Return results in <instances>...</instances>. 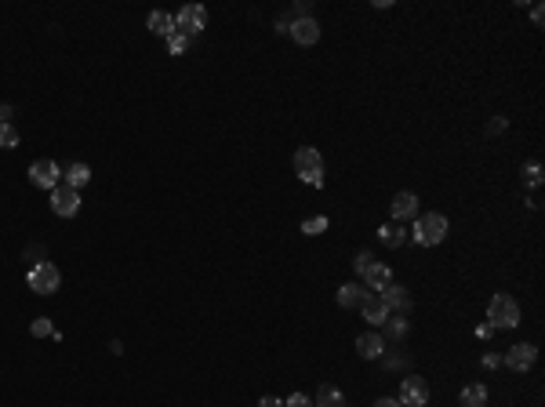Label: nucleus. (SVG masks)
<instances>
[{
  "label": "nucleus",
  "mask_w": 545,
  "mask_h": 407,
  "mask_svg": "<svg viewBox=\"0 0 545 407\" xmlns=\"http://www.w3.org/2000/svg\"><path fill=\"white\" fill-rule=\"evenodd\" d=\"M487 403V386L484 382H473V386L462 389V407H484Z\"/></svg>",
  "instance_id": "nucleus-19"
},
{
  "label": "nucleus",
  "mask_w": 545,
  "mask_h": 407,
  "mask_svg": "<svg viewBox=\"0 0 545 407\" xmlns=\"http://www.w3.org/2000/svg\"><path fill=\"white\" fill-rule=\"evenodd\" d=\"M534 360H538V349H534L531 342H520V346H513V349L505 353V367H509V371H516V374L531 371V367H534Z\"/></svg>",
  "instance_id": "nucleus-9"
},
{
  "label": "nucleus",
  "mask_w": 545,
  "mask_h": 407,
  "mask_svg": "<svg viewBox=\"0 0 545 407\" xmlns=\"http://www.w3.org/2000/svg\"><path fill=\"white\" fill-rule=\"evenodd\" d=\"M26 284H30V291H37V295H55L59 284H62V273H59L55 262H37V266L26 273Z\"/></svg>",
  "instance_id": "nucleus-4"
},
{
  "label": "nucleus",
  "mask_w": 545,
  "mask_h": 407,
  "mask_svg": "<svg viewBox=\"0 0 545 407\" xmlns=\"http://www.w3.org/2000/svg\"><path fill=\"white\" fill-rule=\"evenodd\" d=\"M541 15H545V11H541V4H534V8H531V18H534V25H541Z\"/></svg>",
  "instance_id": "nucleus-34"
},
{
  "label": "nucleus",
  "mask_w": 545,
  "mask_h": 407,
  "mask_svg": "<svg viewBox=\"0 0 545 407\" xmlns=\"http://www.w3.org/2000/svg\"><path fill=\"white\" fill-rule=\"evenodd\" d=\"M186 47H189V37H182V33H171L167 37V51H171V55H182Z\"/></svg>",
  "instance_id": "nucleus-27"
},
{
  "label": "nucleus",
  "mask_w": 545,
  "mask_h": 407,
  "mask_svg": "<svg viewBox=\"0 0 545 407\" xmlns=\"http://www.w3.org/2000/svg\"><path fill=\"white\" fill-rule=\"evenodd\" d=\"M382 327H385V338H389V342H400V338L407 335V317H389Z\"/></svg>",
  "instance_id": "nucleus-22"
},
{
  "label": "nucleus",
  "mask_w": 545,
  "mask_h": 407,
  "mask_svg": "<svg viewBox=\"0 0 545 407\" xmlns=\"http://www.w3.org/2000/svg\"><path fill=\"white\" fill-rule=\"evenodd\" d=\"M357 353L364 356V360H378V356L385 353V338L378 335V331H367V335L357 338Z\"/></svg>",
  "instance_id": "nucleus-15"
},
{
  "label": "nucleus",
  "mask_w": 545,
  "mask_h": 407,
  "mask_svg": "<svg viewBox=\"0 0 545 407\" xmlns=\"http://www.w3.org/2000/svg\"><path fill=\"white\" fill-rule=\"evenodd\" d=\"M400 407H426L429 403V382L426 378H418V374H407L400 382Z\"/></svg>",
  "instance_id": "nucleus-5"
},
{
  "label": "nucleus",
  "mask_w": 545,
  "mask_h": 407,
  "mask_svg": "<svg viewBox=\"0 0 545 407\" xmlns=\"http://www.w3.org/2000/svg\"><path fill=\"white\" fill-rule=\"evenodd\" d=\"M294 175L302 178L309 186H324V157H320V149L313 146H302L294 153Z\"/></svg>",
  "instance_id": "nucleus-3"
},
{
  "label": "nucleus",
  "mask_w": 545,
  "mask_h": 407,
  "mask_svg": "<svg viewBox=\"0 0 545 407\" xmlns=\"http://www.w3.org/2000/svg\"><path fill=\"white\" fill-rule=\"evenodd\" d=\"M324 229H328V218H324V215H313V218L302 222V233H306V237H320Z\"/></svg>",
  "instance_id": "nucleus-24"
},
{
  "label": "nucleus",
  "mask_w": 545,
  "mask_h": 407,
  "mask_svg": "<svg viewBox=\"0 0 545 407\" xmlns=\"http://www.w3.org/2000/svg\"><path fill=\"white\" fill-rule=\"evenodd\" d=\"M364 284H342L338 288V305H342V309H357V305L364 302Z\"/></svg>",
  "instance_id": "nucleus-18"
},
{
  "label": "nucleus",
  "mask_w": 545,
  "mask_h": 407,
  "mask_svg": "<svg viewBox=\"0 0 545 407\" xmlns=\"http://www.w3.org/2000/svg\"><path fill=\"white\" fill-rule=\"evenodd\" d=\"M291 40L294 44H302V47H313L316 40H320V22L309 15V18H291Z\"/></svg>",
  "instance_id": "nucleus-10"
},
{
  "label": "nucleus",
  "mask_w": 545,
  "mask_h": 407,
  "mask_svg": "<svg viewBox=\"0 0 545 407\" xmlns=\"http://www.w3.org/2000/svg\"><path fill=\"white\" fill-rule=\"evenodd\" d=\"M284 407H313V400H309L306 393H291V396L284 400Z\"/></svg>",
  "instance_id": "nucleus-28"
},
{
  "label": "nucleus",
  "mask_w": 545,
  "mask_h": 407,
  "mask_svg": "<svg viewBox=\"0 0 545 407\" xmlns=\"http://www.w3.org/2000/svg\"><path fill=\"white\" fill-rule=\"evenodd\" d=\"M150 30H153L157 37H171V33H175V15L153 11V15H150Z\"/></svg>",
  "instance_id": "nucleus-20"
},
{
  "label": "nucleus",
  "mask_w": 545,
  "mask_h": 407,
  "mask_svg": "<svg viewBox=\"0 0 545 407\" xmlns=\"http://www.w3.org/2000/svg\"><path fill=\"white\" fill-rule=\"evenodd\" d=\"M33 338H52V335H59V331L52 327V320H47V317H40V320H33Z\"/></svg>",
  "instance_id": "nucleus-25"
},
{
  "label": "nucleus",
  "mask_w": 545,
  "mask_h": 407,
  "mask_svg": "<svg viewBox=\"0 0 545 407\" xmlns=\"http://www.w3.org/2000/svg\"><path fill=\"white\" fill-rule=\"evenodd\" d=\"M487 324H491V327L513 331V327L520 324V302H516L513 295H494V298L487 302Z\"/></svg>",
  "instance_id": "nucleus-2"
},
{
  "label": "nucleus",
  "mask_w": 545,
  "mask_h": 407,
  "mask_svg": "<svg viewBox=\"0 0 545 407\" xmlns=\"http://www.w3.org/2000/svg\"><path fill=\"white\" fill-rule=\"evenodd\" d=\"M411 237L422 244V247H436L443 237H448V218L436 215V211L418 215V218H414V229H411Z\"/></svg>",
  "instance_id": "nucleus-1"
},
{
  "label": "nucleus",
  "mask_w": 545,
  "mask_h": 407,
  "mask_svg": "<svg viewBox=\"0 0 545 407\" xmlns=\"http://www.w3.org/2000/svg\"><path fill=\"white\" fill-rule=\"evenodd\" d=\"M18 146V127L15 124H0V149H15Z\"/></svg>",
  "instance_id": "nucleus-23"
},
{
  "label": "nucleus",
  "mask_w": 545,
  "mask_h": 407,
  "mask_svg": "<svg viewBox=\"0 0 545 407\" xmlns=\"http://www.w3.org/2000/svg\"><path fill=\"white\" fill-rule=\"evenodd\" d=\"M360 276H364V288H367L371 295H378L382 288H389V284H393V269H389V266H382V262H371Z\"/></svg>",
  "instance_id": "nucleus-11"
},
{
  "label": "nucleus",
  "mask_w": 545,
  "mask_h": 407,
  "mask_svg": "<svg viewBox=\"0 0 545 407\" xmlns=\"http://www.w3.org/2000/svg\"><path fill=\"white\" fill-rule=\"evenodd\" d=\"M389 211H393V218L396 222H407V218H418V196L414 193H396L393 196V204H389Z\"/></svg>",
  "instance_id": "nucleus-12"
},
{
  "label": "nucleus",
  "mask_w": 545,
  "mask_h": 407,
  "mask_svg": "<svg viewBox=\"0 0 545 407\" xmlns=\"http://www.w3.org/2000/svg\"><path fill=\"white\" fill-rule=\"evenodd\" d=\"M524 182H527V186H541V164H538V160H531V164L524 167Z\"/></svg>",
  "instance_id": "nucleus-26"
},
{
  "label": "nucleus",
  "mask_w": 545,
  "mask_h": 407,
  "mask_svg": "<svg viewBox=\"0 0 545 407\" xmlns=\"http://www.w3.org/2000/svg\"><path fill=\"white\" fill-rule=\"evenodd\" d=\"M204 25H208V11H204L200 4H186V8L175 15V33H182V37L204 33Z\"/></svg>",
  "instance_id": "nucleus-6"
},
{
  "label": "nucleus",
  "mask_w": 545,
  "mask_h": 407,
  "mask_svg": "<svg viewBox=\"0 0 545 407\" xmlns=\"http://www.w3.org/2000/svg\"><path fill=\"white\" fill-rule=\"evenodd\" d=\"M378 240H382V247H389V251L404 247V244H407V225H404V222H389V225H382V229H378Z\"/></svg>",
  "instance_id": "nucleus-16"
},
{
  "label": "nucleus",
  "mask_w": 545,
  "mask_h": 407,
  "mask_svg": "<svg viewBox=\"0 0 545 407\" xmlns=\"http://www.w3.org/2000/svg\"><path fill=\"white\" fill-rule=\"evenodd\" d=\"M498 364H502V360H498L494 353H487V356H484V367H487V371H491V367H498Z\"/></svg>",
  "instance_id": "nucleus-32"
},
{
  "label": "nucleus",
  "mask_w": 545,
  "mask_h": 407,
  "mask_svg": "<svg viewBox=\"0 0 545 407\" xmlns=\"http://www.w3.org/2000/svg\"><path fill=\"white\" fill-rule=\"evenodd\" d=\"M62 178H66L62 186H69V189H80V186H88V182H91V167H88V164H69V167L62 171Z\"/></svg>",
  "instance_id": "nucleus-17"
},
{
  "label": "nucleus",
  "mask_w": 545,
  "mask_h": 407,
  "mask_svg": "<svg viewBox=\"0 0 545 407\" xmlns=\"http://www.w3.org/2000/svg\"><path fill=\"white\" fill-rule=\"evenodd\" d=\"M52 211L59 218H73V215L80 211V193L69 189V186H55L52 189Z\"/></svg>",
  "instance_id": "nucleus-8"
},
{
  "label": "nucleus",
  "mask_w": 545,
  "mask_h": 407,
  "mask_svg": "<svg viewBox=\"0 0 545 407\" xmlns=\"http://www.w3.org/2000/svg\"><path fill=\"white\" fill-rule=\"evenodd\" d=\"M375 407H400V400H396V396H382Z\"/></svg>",
  "instance_id": "nucleus-33"
},
{
  "label": "nucleus",
  "mask_w": 545,
  "mask_h": 407,
  "mask_svg": "<svg viewBox=\"0 0 545 407\" xmlns=\"http://www.w3.org/2000/svg\"><path fill=\"white\" fill-rule=\"evenodd\" d=\"M360 313H364V320L367 324H375V327H382L385 320H389V309H385V302L378 298V295H364V302H360Z\"/></svg>",
  "instance_id": "nucleus-13"
},
{
  "label": "nucleus",
  "mask_w": 545,
  "mask_h": 407,
  "mask_svg": "<svg viewBox=\"0 0 545 407\" xmlns=\"http://www.w3.org/2000/svg\"><path fill=\"white\" fill-rule=\"evenodd\" d=\"M371 262H375V254H371V251H360V254H357V262H353V269H357V273H364Z\"/></svg>",
  "instance_id": "nucleus-29"
},
{
  "label": "nucleus",
  "mask_w": 545,
  "mask_h": 407,
  "mask_svg": "<svg viewBox=\"0 0 545 407\" xmlns=\"http://www.w3.org/2000/svg\"><path fill=\"white\" fill-rule=\"evenodd\" d=\"M313 407H345V396H342V389H335V386H320Z\"/></svg>",
  "instance_id": "nucleus-21"
},
{
  "label": "nucleus",
  "mask_w": 545,
  "mask_h": 407,
  "mask_svg": "<svg viewBox=\"0 0 545 407\" xmlns=\"http://www.w3.org/2000/svg\"><path fill=\"white\" fill-rule=\"evenodd\" d=\"M30 182L40 189H55V186H62V167L55 160H37V164H30Z\"/></svg>",
  "instance_id": "nucleus-7"
},
{
  "label": "nucleus",
  "mask_w": 545,
  "mask_h": 407,
  "mask_svg": "<svg viewBox=\"0 0 545 407\" xmlns=\"http://www.w3.org/2000/svg\"><path fill=\"white\" fill-rule=\"evenodd\" d=\"M258 407H284V400H280V396H262Z\"/></svg>",
  "instance_id": "nucleus-31"
},
{
  "label": "nucleus",
  "mask_w": 545,
  "mask_h": 407,
  "mask_svg": "<svg viewBox=\"0 0 545 407\" xmlns=\"http://www.w3.org/2000/svg\"><path fill=\"white\" fill-rule=\"evenodd\" d=\"M378 298L385 302V309H389V313H407V305H411L407 288H400V284H389V288H382V291H378Z\"/></svg>",
  "instance_id": "nucleus-14"
},
{
  "label": "nucleus",
  "mask_w": 545,
  "mask_h": 407,
  "mask_svg": "<svg viewBox=\"0 0 545 407\" xmlns=\"http://www.w3.org/2000/svg\"><path fill=\"white\" fill-rule=\"evenodd\" d=\"M505 127H509V124H505V117H494V120L487 124V131H491V135H502Z\"/></svg>",
  "instance_id": "nucleus-30"
}]
</instances>
